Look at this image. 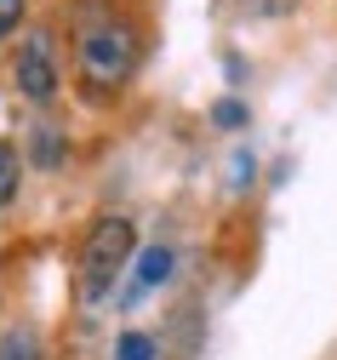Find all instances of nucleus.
Instances as JSON below:
<instances>
[{
  "label": "nucleus",
  "instance_id": "1",
  "mask_svg": "<svg viewBox=\"0 0 337 360\" xmlns=\"http://www.w3.org/2000/svg\"><path fill=\"white\" fill-rule=\"evenodd\" d=\"M137 58H143V40H137V29L126 18H91L75 34V69L98 92H120L137 75Z\"/></svg>",
  "mask_w": 337,
  "mask_h": 360
},
{
  "label": "nucleus",
  "instance_id": "2",
  "mask_svg": "<svg viewBox=\"0 0 337 360\" xmlns=\"http://www.w3.org/2000/svg\"><path fill=\"white\" fill-rule=\"evenodd\" d=\"M137 252V223L126 212H103V217H91V229L80 240V263H75V286L86 303H98L109 297V286L126 275V263Z\"/></svg>",
  "mask_w": 337,
  "mask_h": 360
},
{
  "label": "nucleus",
  "instance_id": "3",
  "mask_svg": "<svg viewBox=\"0 0 337 360\" xmlns=\"http://www.w3.org/2000/svg\"><path fill=\"white\" fill-rule=\"evenodd\" d=\"M12 80H18V92L29 103H52L58 98V46H52V34H46V29H34L23 46H18Z\"/></svg>",
  "mask_w": 337,
  "mask_h": 360
},
{
  "label": "nucleus",
  "instance_id": "4",
  "mask_svg": "<svg viewBox=\"0 0 337 360\" xmlns=\"http://www.w3.org/2000/svg\"><path fill=\"white\" fill-rule=\"evenodd\" d=\"M0 360H46V343H40V332L34 326H6L0 332Z\"/></svg>",
  "mask_w": 337,
  "mask_h": 360
},
{
  "label": "nucleus",
  "instance_id": "5",
  "mask_svg": "<svg viewBox=\"0 0 337 360\" xmlns=\"http://www.w3.org/2000/svg\"><path fill=\"white\" fill-rule=\"evenodd\" d=\"M18 184H23V155H18V143L0 138V206L18 200Z\"/></svg>",
  "mask_w": 337,
  "mask_h": 360
},
{
  "label": "nucleus",
  "instance_id": "6",
  "mask_svg": "<svg viewBox=\"0 0 337 360\" xmlns=\"http://www.w3.org/2000/svg\"><path fill=\"white\" fill-rule=\"evenodd\" d=\"M172 246H149L137 257V286H160V281H172Z\"/></svg>",
  "mask_w": 337,
  "mask_h": 360
},
{
  "label": "nucleus",
  "instance_id": "7",
  "mask_svg": "<svg viewBox=\"0 0 337 360\" xmlns=\"http://www.w3.org/2000/svg\"><path fill=\"white\" fill-rule=\"evenodd\" d=\"M115 360H155V338H149V332H120Z\"/></svg>",
  "mask_w": 337,
  "mask_h": 360
},
{
  "label": "nucleus",
  "instance_id": "8",
  "mask_svg": "<svg viewBox=\"0 0 337 360\" xmlns=\"http://www.w3.org/2000/svg\"><path fill=\"white\" fill-rule=\"evenodd\" d=\"M58 160H63V138H58L52 126H40V138H34V166L46 172V166H58Z\"/></svg>",
  "mask_w": 337,
  "mask_h": 360
},
{
  "label": "nucleus",
  "instance_id": "9",
  "mask_svg": "<svg viewBox=\"0 0 337 360\" xmlns=\"http://www.w3.org/2000/svg\"><path fill=\"white\" fill-rule=\"evenodd\" d=\"M212 126H223V131L246 126V103H240V98H217V103H212Z\"/></svg>",
  "mask_w": 337,
  "mask_h": 360
},
{
  "label": "nucleus",
  "instance_id": "10",
  "mask_svg": "<svg viewBox=\"0 0 337 360\" xmlns=\"http://www.w3.org/2000/svg\"><path fill=\"white\" fill-rule=\"evenodd\" d=\"M252 18H286V12H298V0H240Z\"/></svg>",
  "mask_w": 337,
  "mask_h": 360
},
{
  "label": "nucleus",
  "instance_id": "11",
  "mask_svg": "<svg viewBox=\"0 0 337 360\" xmlns=\"http://www.w3.org/2000/svg\"><path fill=\"white\" fill-rule=\"evenodd\" d=\"M23 12H29V0H0V40L23 23Z\"/></svg>",
  "mask_w": 337,
  "mask_h": 360
}]
</instances>
